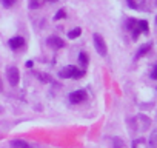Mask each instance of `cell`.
<instances>
[{
	"mask_svg": "<svg viewBox=\"0 0 157 148\" xmlns=\"http://www.w3.org/2000/svg\"><path fill=\"white\" fill-rule=\"evenodd\" d=\"M80 34H82V29H80V28H74L72 31L68 33V37H69V39H77Z\"/></svg>",
	"mask_w": 157,
	"mask_h": 148,
	"instance_id": "cell-12",
	"label": "cell"
},
{
	"mask_svg": "<svg viewBox=\"0 0 157 148\" xmlns=\"http://www.w3.org/2000/svg\"><path fill=\"white\" fill-rule=\"evenodd\" d=\"M43 2H57V0H43Z\"/></svg>",
	"mask_w": 157,
	"mask_h": 148,
	"instance_id": "cell-19",
	"label": "cell"
},
{
	"mask_svg": "<svg viewBox=\"0 0 157 148\" xmlns=\"http://www.w3.org/2000/svg\"><path fill=\"white\" fill-rule=\"evenodd\" d=\"M11 148H33V146L22 139H16V140L11 142Z\"/></svg>",
	"mask_w": 157,
	"mask_h": 148,
	"instance_id": "cell-8",
	"label": "cell"
},
{
	"mask_svg": "<svg viewBox=\"0 0 157 148\" xmlns=\"http://www.w3.org/2000/svg\"><path fill=\"white\" fill-rule=\"evenodd\" d=\"M128 5L134 10H140L145 5V0H128Z\"/></svg>",
	"mask_w": 157,
	"mask_h": 148,
	"instance_id": "cell-10",
	"label": "cell"
},
{
	"mask_svg": "<svg viewBox=\"0 0 157 148\" xmlns=\"http://www.w3.org/2000/svg\"><path fill=\"white\" fill-rule=\"evenodd\" d=\"M36 74H37V77H39L42 82H51V77H49V76H46L45 72H36Z\"/></svg>",
	"mask_w": 157,
	"mask_h": 148,
	"instance_id": "cell-13",
	"label": "cell"
},
{
	"mask_svg": "<svg viewBox=\"0 0 157 148\" xmlns=\"http://www.w3.org/2000/svg\"><path fill=\"white\" fill-rule=\"evenodd\" d=\"M65 16H66V14H65V10H60V11H59V13H57V14L54 16V20H59V19H63Z\"/></svg>",
	"mask_w": 157,
	"mask_h": 148,
	"instance_id": "cell-17",
	"label": "cell"
},
{
	"mask_svg": "<svg viewBox=\"0 0 157 148\" xmlns=\"http://www.w3.org/2000/svg\"><path fill=\"white\" fill-rule=\"evenodd\" d=\"M93 40H94V48L97 49V53H99L100 56H106L108 48H106V43H105L103 37H102L100 34H94V36H93Z\"/></svg>",
	"mask_w": 157,
	"mask_h": 148,
	"instance_id": "cell-3",
	"label": "cell"
},
{
	"mask_svg": "<svg viewBox=\"0 0 157 148\" xmlns=\"http://www.w3.org/2000/svg\"><path fill=\"white\" fill-rule=\"evenodd\" d=\"M85 99H86V91H83V90H78V91H74L69 94V100L72 103H80Z\"/></svg>",
	"mask_w": 157,
	"mask_h": 148,
	"instance_id": "cell-5",
	"label": "cell"
},
{
	"mask_svg": "<svg viewBox=\"0 0 157 148\" xmlns=\"http://www.w3.org/2000/svg\"><path fill=\"white\" fill-rule=\"evenodd\" d=\"M60 77H63V79H80L83 74H85V71L83 69H78V68H75V66H65L60 72Z\"/></svg>",
	"mask_w": 157,
	"mask_h": 148,
	"instance_id": "cell-2",
	"label": "cell"
},
{
	"mask_svg": "<svg viewBox=\"0 0 157 148\" xmlns=\"http://www.w3.org/2000/svg\"><path fill=\"white\" fill-rule=\"evenodd\" d=\"M114 148H126V146H125V142H123L122 139L116 137V139H114Z\"/></svg>",
	"mask_w": 157,
	"mask_h": 148,
	"instance_id": "cell-14",
	"label": "cell"
},
{
	"mask_svg": "<svg viewBox=\"0 0 157 148\" xmlns=\"http://www.w3.org/2000/svg\"><path fill=\"white\" fill-rule=\"evenodd\" d=\"M151 48H152V43H145V45H142V46L139 48L137 54H136V59H140L142 56H145V54H146Z\"/></svg>",
	"mask_w": 157,
	"mask_h": 148,
	"instance_id": "cell-9",
	"label": "cell"
},
{
	"mask_svg": "<svg viewBox=\"0 0 157 148\" xmlns=\"http://www.w3.org/2000/svg\"><path fill=\"white\" fill-rule=\"evenodd\" d=\"M128 29L131 31L132 39H137L142 33H148V22L146 20H136V19H128L126 22Z\"/></svg>",
	"mask_w": 157,
	"mask_h": 148,
	"instance_id": "cell-1",
	"label": "cell"
},
{
	"mask_svg": "<svg viewBox=\"0 0 157 148\" xmlns=\"http://www.w3.org/2000/svg\"><path fill=\"white\" fill-rule=\"evenodd\" d=\"M6 74H8V80H10V84H11L13 87L19 85V80H20V72H19V69H17L16 66H8Z\"/></svg>",
	"mask_w": 157,
	"mask_h": 148,
	"instance_id": "cell-4",
	"label": "cell"
},
{
	"mask_svg": "<svg viewBox=\"0 0 157 148\" xmlns=\"http://www.w3.org/2000/svg\"><path fill=\"white\" fill-rule=\"evenodd\" d=\"M155 25H157V17H155Z\"/></svg>",
	"mask_w": 157,
	"mask_h": 148,
	"instance_id": "cell-20",
	"label": "cell"
},
{
	"mask_svg": "<svg viewBox=\"0 0 157 148\" xmlns=\"http://www.w3.org/2000/svg\"><path fill=\"white\" fill-rule=\"evenodd\" d=\"M16 2H17V0H2V3H3L5 8H11Z\"/></svg>",
	"mask_w": 157,
	"mask_h": 148,
	"instance_id": "cell-16",
	"label": "cell"
},
{
	"mask_svg": "<svg viewBox=\"0 0 157 148\" xmlns=\"http://www.w3.org/2000/svg\"><path fill=\"white\" fill-rule=\"evenodd\" d=\"M149 146H151V148H157V130H154V131H152V134H151Z\"/></svg>",
	"mask_w": 157,
	"mask_h": 148,
	"instance_id": "cell-11",
	"label": "cell"
},
{
	"mask_svg": "<svg viewBox=\"0 0 157 148\" xmlns=\"http://www.w3.org/2000/svg\"><path fill=\"white\" fill-rule=\"evenodd\" d=\"M78 60H80V63H82V65H85V66H86V63H88V54L80 53V54H78Z\"/></svg>",
	"mask_w": 157,
	"mask_h": 148,
	"instance_id": "cell-15",
	"label": "cell"
},
{
	"mask_svg": "<svg viewBox=\"0 0 157 148\" xmlns=\"http://www.w3.org/2000/svg\"><path fill=\"white\" fill-rule=\"evenodd\" d=\"M151 76H152V79L157 80V65L154 66V69H152V72H151Z\"/></svg>",
	"mask_w": 157,
	"mask_h": 148,
	"instance_id": "cell-18",
	"label": "cell"
},
{
	"mask_svg": "<svg viewBox=\"0 0 157 148\" xmlns=\"http://www.w3.org/2000/svg\"><path fill=\"white\" fill-rule=\"evenodd\" d=\"M46 43H48V46H51V48H54V49H60V48L65 46V42H63L60 37H57V36H51V37L46 40Z\"/></svg>",
	"mask_w": 157,
	"mask_h": 148,
	"instance_id": "cell-6",
	"label": "cell"
},
{
	"mask_svg": "<svg viewBox=\"0 0 157 148\" xmlns=\"http://www.w3.org/2000/svg\"><path fill=\"white\" fill-rule=\"evenodd\" d=\"M23 45H25V39H23L22 36H16V37H13V39L10 40L11 49H19V48H22Z\"/></svg>",
	"mask_w": 157,
	"mask_h": 148,
	"instance_id": "cell-7",
	"label": "cell"
}]
</instances>
